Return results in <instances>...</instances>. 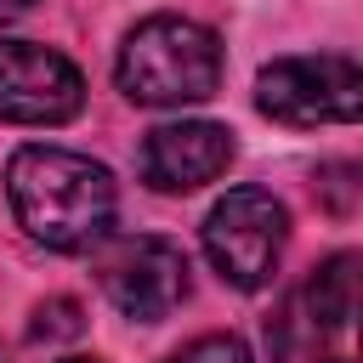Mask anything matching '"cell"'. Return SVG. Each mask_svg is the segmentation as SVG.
I'll list each match as a JSON object with an SVG mask.
<instances>
[{"mask_svg": "<svg viewBox=\"0 0 363 363\" xmlns=\"http://www.w3.org/2000/svg\"><path fill=\"white\" fill-rule=\"evenodd\" d=\"M6 199L17 227L57 255H79L102 244L119 204L113 176L68 147H17L6 164Z\"/></svg>", "mask_w": 363, "mask_h": 363, "instance_id": "obj_1", "label": "cell"}, {"mask_svg": "<svg viewBox=\"0 0 363 363\" xmlns=\"http://www.w3.org/2000/svg\"><path fill=\"white\" fill-rule=\"evenodd\" d=\"M113 79L136 108L204 102L221 85V40H216V28H204L193 17H176V11L142 17L119 45Z\"/></svg>", "mask_w": 363, "mask_h": 363, "instance_id": "obj_2", "label": "cell"}, {"mask_svg": "<svg viewBox=\"0 0 363 363\" xmlns=\"http://www.w3.org/2000/svg\"><path fill=\"white\" fill-rule=\"evenodd\" d=\"M352 318H357V255H329L272 318L278 363H352Z\"/></svg>", "mask_w": 363, "mask_h": 363, "instance_id": "obj_3", "label": "cell"}, {"mask_svg": "<svg viewBox=\"0 0 363 363\" xmlns=\"http://www.w3.org/2000/svg\"><path fill=\"white\" fill-rule=\"evenodd\" d=\"M289 238V216L267 187H233L204 216V255L233 289H267Z\"/></svg>", "mask_w": 363, "mask_h": 363, "instance_id": "obj_4", "label": "cell"}, {"mask_svg": "<svg viewBox=\"0 0 363 363\" xmlns=\"http://www.w3.org/2000/svg\"><path fill=\"white\" fill-rule=\"evenodd\" d=\"M255 102L278 125H352L363 113V68L340 51L278 57L255 79Z\"/></svg>", "mask_w": 363, "mask_h": 363, "instance_id": "obj_5", "label": "cell"}, {"mask_svg": "<svg viewBox=\"0 0 363 363\" xmlns=\"http://www.w3.org/2000/svg\"><path fill=\"white\" fill-rule=\"evenodd\" d=\"M96 284L102 295L136 318V323H159L170 318L182 301H187V255L170 244V238H153V233H130V238H113L96 261Z\"/></svg>", "mask_w": 363, "mask_h": 363, "instance_id": "obj_6", "label": "cell"}, {"mask_svg": "<svg viewBox=\"0 0 363 363\" xmlns=\"http://www.w3.org/2000/svg\"><path fill=\"white\" fill-rule=\"evenodd\" d=\"M85 108L79 68L34 40H0V119L6 125H68Z\"/></svg>", "mask_w": 363, "mask_h": 363, "instance_id": "obj_7", "label": "cell"}, {"mask_svg": "<svg viewBox=\"0 0 363 363\" xmlns=\"http://www.w3.org/2000/svg\"><path fill=\"white\" fill-rule=\"evenodd\" d=\"M233 164V130L216 119H176L147 130L142 142V182L153 193H193Z\"/></svg>", "mask_w": 363, "mask_h": 363, "instance_id": "obj_8", "label": "cell"}, {"mask_svg": "<svg viewBox=\"0 0 363 363\" xmlns=\"http://www.w3.org/2000/svg\"><path fill=\"white\" fill-rule=\"evenodd\" d=\"M79 329H85V312H79V301H68V295H51V301H40V306H34L28 340H40V346H57V340H74Z\"/></svg>", "mask_w": 363, "mask_h": 363, "instance_id": "obj_9", "label": "cell"}, {"mask_svg": "<svg viewBox=\"0 0 363 363\" xmlns=\"http://www.w3.org/2000/svg\"><path fill=\"white\" fill-rule=\"evenodd\" d=\"M164 363H255V357H250V346L238 335H199L182 352H170Z\"/></svg>", "mask_w": 363, "mask_h": 363, "instance_id": "obj_10", "label": "cell"}, {"mask_svg": "<svg viewBox=\"0 0 363 363\" xmlns=\"http://www.w3.org/2000/svg\"><path fill=\"white\" fill-rule=\"evenodd\" d=\"M34 0H0V23H11V17H23Z\"/></svg>", "mask_w": 363, "mask_h": 363, "instance_id": "obj_11", "label": "cell"}, {"mask_svg": "<svg viewBox=\"0 0 363 363\" xmlns=\"http://www.w3.org/2000/svg\"><path fill=\"white\" fill-rule=\"evenodd\" d=\"M62 363H96V357H62Z\"/></svg>", "mask_w": 363, "mask_h": 363, "instance_id": "obj_12", "label": "cell"}]
</instances>
